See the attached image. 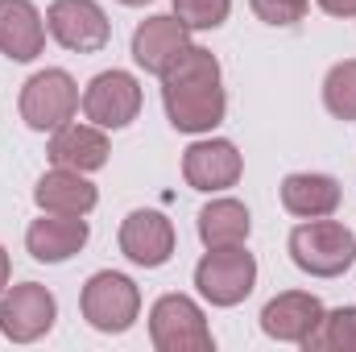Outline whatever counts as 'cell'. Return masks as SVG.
<instances>
[{"mask_svg":"<svg viewBox=\"0 0 356 352\" xmlns=\"http://www.w3.org/2000/svg\"><path fill=\"white\" fill-rule=\"evenodd\" d=\"M120 4H129V8H137V4H149V0H120Z\"/></svg>","mask_w":356,"mask_h":352,"instance_id":"obj_26","label":"cell"},{"mask_svg":"<svg viewBox=\"0 0 356 352\" xmlns=\"http://www.w3.org/2000/svg\"><path fill=\"white\" fill-rule=\"evenodd\" d=\"M195 286L211 307H236L257 286V257L245 245L207 249L195 265Z\"/></svg>","mask_w":356,"mask_h":352,"instance_id":"obj_4","label":"cell"},{"mask_svg":"<svg viewBox=\"0 0 356 352\" xmlns=\"http://www.w3.org/2000/svg\"><path fill=\"white\" fill-rule=\"evenodd\" d=\"M191 46V29L178 21L175 13H158V17H145L137 29H133V63L149 75H162L178 54Z\"/></svg>","mask_w":356,"mask_h":352,"instance_id":"obj_13","label":"cell"},{"mask_svg":"<svg viewBox=\"0 0 356 352\" xmlns=\"http://www.w3.org/2000/svg\"><path fill=\"white\" fill-rule=\"evenodd\" d=\"M46 50V17L33 0H0V54L13 63H33Z\"/></svg>","mask_w":356,"mask_h":352,"instance_id":"obj_14","label":"cell"},{"mask_svg":"<svg viewBox=\"0 0 356 352\" xmlns=\"http://www.w3.org/2000/svg\"><path fill=\"white\" fill-rule=\"evenodd\" d=\"M232 13V0H175V17L195 33V29H220Z\"/></svg>","mask_w":356,"mask_h":352,"instance_id":"obj_22","label":"cell"},{"mask_svg":"<svg viewBox=\"0 0 356 352\" xmlns=\"http://www.w3.org/2000/svg\"><path fill=\"white\" fill-rule=\"evenodd\" d=\"M8 273H13V265H8V253H4V245H0V294L8 290Z\"/></svg>","mask_w":356,"mask_h":352,"instance_id":"obj_25","label":"cell"},{"mask_svg":"<svg viewBox=\"0 0 356 352\" xmlns=\"http://www.w3.org/2000/svg\"><path fill=\"white\" fill-rule=\"evenodd\" d=\"M149 340L158 352H211V328L203 307L186 294H162L149 311Z\"/></svg>","mask_w":356,"mask_h":352,"instance_id":"obj_6","label":"cell"},{"mask_svg":"<svg viewBox=\"0 0 356 352\" xmlns=\"http://www.w3.org/2000/svg\"><path fill=\"white\" fill-rule=\"evenodd\" d=\"M79 311L95 332L104 336H120L137 323L141 315V290L129 273H116V269H99L91 273L83 294H79Z\"/></svg>","mask_w":356,"mask_h":352,"instance_id":"obj_3","label":"cell"},{"mask_svg":"<svg viewBox=\"0 0 356 352\" xmlns=\"http://www.w3.org/2000/svg\"><path fill=\"white\" fill-rule=\"evenodd\" d=\"M162 79V104L166 116L178 133H211L224 112H228V95H224V75L211 50L203 46H186L175 63L158 75Z\"/></svg>","mask_w":356,"mask_h":352,"instance_id":"obj_1","label":"cell"},{"mask_svg":"<svg viewBox=\"0 0 356 352\" xmlns=\"http://www.w3.org/2000/svg\"><path fill=\"white\" fill-rule=\"evenodd\" d=\"M282 207L298 220H319L340 207V182L332 175H286L282 178Z\"/></svg>","mask_w":356,"mask_h":352,"instance_id":"obj_18","label":"cell"},{"mask_svg":"<svg viewBox=\"0 0 356 352\" xmlns=\"http://www.w3.org/2000/svg\"><path fill=\"white\" fill-rule=\"evenodd\" d=\"M290 262L311 278H340L356 262V232L340 220H307L290 232Z\"/></svg>","mask_w":356,"mask_h":352,"instance_id":"obj_2","label":"cell"},{"mask_svg":"<svg viewBox=\"0 0 356 352\" xmlns=\"http://www.w3.org/2000/svg\"><path fill=\"white\" fill-rule=\"evenodd\" d=\"M249 4H253L257 21L286 29V25H298V21L307 17V4H311V0H249Z\"/></svg>","mask_w":356,"mask_h":352,"instance_id":"obj_23","label":"cell"},{"mask_svg":"<svg viewBox=\"0 0 356 352\" xmlns=\"http://www.w3.org/2000/svg\"><path fill=\"white\" fill-rule=\"evenodd\" d=\"M241 170H245V158H241V150L228 137H203V141H195L182 154V178H186V186H195L203 195L236 186Z\"/></svg>","mask_w":356,"mask_h":352,"instance_id":"obj_10","label":"cell"},{"mask_svg":"<svg viewBox=\"0 0 356 352\" xmlns=\"http://www.w3.org/2000/svg\"><path fill=\"white\" fill-rule=\"evenodd\" d=\"M79 112V83L63 67H46L25 79L21 88V120L33 133H54Z\"/></svg>","mask_w":356,"mask_h":352,"instance_id":"obj_5","label":"cell"},{"mask_svg":"<svg viewBox=\"0 0 356 352\" xmlns=\"http://www.w3.org/2000/svg\"><path fill=\"white\" fill-rule=\"evenodd\" d=\"M323 319V303L307 290H286L277 298H269L266 311H261V332L282 340V344H302L315 323Z\"/></svg>","mask_w":356,"mask_h":352,"instance_id":"obj_16","label":"cell"},{"mask_svg":"<svg viewBox=\"0 0 356 352\" xmlns=\"http://www.w3.org/2000/svg\"><path fill=\"white\" fill-rule=\"evenodd\" d=\"M33 203L42 211H58V216H88L91 207L99 203V191H95V182H88V175L54 166L50 175L38 178Z\"/></svg>","mask_w":356,"mask_h":352,"instance_id":"obj_17","label":"cell"},{"mask_svg":"<svg viewBox=\"0 0 356 352\" xmlns=\"http://www.w3.org/2000/svg\"><path fill=\"white\" fill-rule=\"evenodd\" d=\"M91 228L83 216H58V211H42V220H33L25 228V249L29 257L42 265L71 262L83 245H88Z\"/></svg>","mask_w":356,"mask_h":352,"instance_id":"obj_12","label":"cell"},{"mask_svg":"<svg viewBox=\"0 0 356 352\" xmlns=\"http://www.w3.org/2000/svg\"><path fill=\"white\" fill-rule=\"evenodd\" d=\"M323 108L336 120H356V58H344L323 79Z\"/></svg>","mask_w":356,"mask_h":352,"instance_id":"obj_21","label":"cell"},{"mask_svg":"<svg viewBox=\"0 0 356 352\" xmlns=\"http://www.w3.org/2000/svg\"><path fill=\"white\" fill-rule=\"evenodd\" d=\"M58 319V303L42 282H21L0 294V332L13 344H33L42 340Z\"/></svg>","mask_w":356,"mask_h":352,"instance_id":"obj_7","label":"cell"},{"mask_svg":"<svg viewBox=\"0 0 356 352\" xmlns=\"http://www.w3.org/2000/svg\"><path fill=\"white\" fill-rule=\"evenodd\" d=\"M46 33L71 54H99L112 38V21L95 0H54L46 8Z\"/></svg>","mask_w":356,"mask_h":352,"instance_id":"obj_8","label":"cell"},{"mask_svg":"<svg viewBox=\"0 0 356 352\" xmlns=\"http://www.w3.org/2000/svg\"><path fill=\"white\" fill-rule=\"evenodd\" d=\"M141 112V83L129 71H99L83 88V116L99 129H129Z\"/></svg>","mask_w":356,"mask_h":352,"instance_id":"obj_9","label":"cell"},{"mask_svg":"<svg viewBox=\"0 0 356 352\" xmlns=\"http://www.w3.org/2000/svg\"><path fill=\"white\" fill-rule=\"evenodd\" d=\"M120 253L141 269H158L175 257V224L162 211H129L120 224Z\"/></svg>","mask_w":356,"mask_h":352,"instance_id":"obj_11","label":"cell"},{"mask_svg":"<svg viewBox=\"0 0 356 352\" xmlns=\"http://www.w3.org/2000/svg\"><path fill=\"white\" fill-rule=\"evenodd\" d=\"M253 232V216L241 199H211L199 211V241L207 249H224V245H245Z\"/></svg>","mask_w":356,"mask_h":352,"instance_id":"obj_19","label":"cell"},{"mask_svg":"<svg viewBox=\"0 0 356 352\" xmlns=\"http://www.w3.org/2000/svg\"><path fill=\"white\" fill-rule=\"evenodd\" d=\"M108 129L99 125H79V120H67L63 129L50 133V162L54 166H67V170H79L91 175L99 166H108Z\"/></svg>","mask_w":356,"mask_h":352,"instance_id":"obj_15","label":"cell"},{"mask_svg":"<svg viewBox=\"0 0 356 352\" xmlns=\"http://www.w3.org/2000/svg\"><path fill=\"white\" fill-rule=\"evenodd\" d=\"M327 17H356V0H319Z\"/></svg>","mask_w":356,"mask_h":352,"instance_id":"obj_24","label":"cell"},{"mask_svg":"<svg viewBox=\"0 0 356 352\" xmlns=\"http://www.w3.org/2000/svg\"><path fill=\"white\" fill-rule=\"evenodd\" d=\"M307 352H356V307L323 311L315 332L302 340Z\"/></svg>","mask_w":356,"mask_h":352,"instance_id":"obj_20","label":"cell"}]
</instances>
